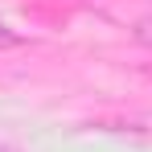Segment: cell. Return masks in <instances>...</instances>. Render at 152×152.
<instances>
[{
	"label": "cell",
	"mask_w": 152,
	"mask_h": 152,
	"mask_svg": "<svg viewBox=\"0 0 152 152\" xmlns=\"http://www.w3.org/2000/svg\"><path fill=\"white\" fill-rule=\"evenodd\" d=\"M132 37H136V45H148L152 50V17H140L132 25Z\"/></svg>",
	"instance_id": "cell-1"
},
{
	"label": "cell",
	"mask_w": 152,
	"mask_h": 152,
	"mask_svg": "<svg viewBox=\"0 0 152 152\" xmlns=\"http://www.w3.org/2000/svg\"><path fill=\"white\" fill-rule=\"evenodd\" d=\"M12 45H21V33H17V29H8L4 21H0V50H12Z\"/></svg>",
	"instance_id": "cell-2"
}]
</instances>
